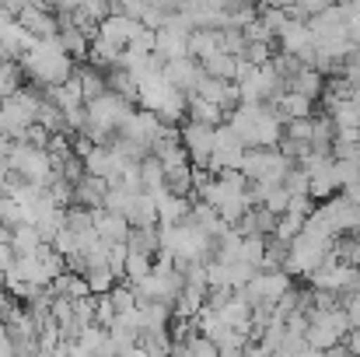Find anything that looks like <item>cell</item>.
<instances>
[{"label": "cell", "mask_w": 360, "mask_h": 357, "mask_svg": "<svg viewBox=\"0 0 360 357\" xmlns=\"http://www.w3.org/2000/svg\"><path fill=\"white\" fill-rule=\"evenodd\" d=\"M231 126L245 140V147H273L283 137V119L266 102H241L231 113Z\"/></svg>", "instance_id": "cell-1"}, {"label": "cell", "mask_w": 360, "mask_h": 357, "mask_svg": "<svg viewBox=\"0 0 360 357\" xmlns=\"http://www.w3.org/2000/svg\"><path fill=\"white\" fill-rule=\"evenodd\" d=\"M290 172V158L283 151H273V147H255V151H245V161H241V175L248 182H262V186H283Z\"/></svg>", "instance_id": "cell-2"}, {"label": "cell", "mask_w": 360, "mask_h": 357, "mask_svg": "<svg viewBox=\"0 0 360 357\" xmlns=\"http://www.w3.org/2000/svg\"><path fill=\"white\" fill-rule=\"evenodd\" d=\"M179 140H182V147L189 151L193 168H203V172H207V168H210V154H214V140H217V126L189 119V123L179 130Z\"/></svg>", "instance_id": "cell-3"}, {"label": "cell", "mask_w": 360, "mask_h": 357, "mask_svg": "<svg viewBox=\"0 0 360 357\" xmlns=\"http://www.w3.org/2000/svg\"><path fill=\"white\" fill-rule=\"evenodd\" d=\"M245 161V140L235 133V126H217L214 154H210V172H241Z\"/></svg>", "instance_id": "cell-4"}, {"label": "cell", "mask_w": 360, "mask_h": 357, "mask_svg": "<svg viewBox=\"0 0 360 357\" xmlns=\"http://www.w3.org/2000/svg\"><path fill=\"white\" fill-rule=\"evenodd\" d=\"M165 77H168L175 88H182V92H196V88H200V81L207 77V70H203V63H200V60L182 56V60L165 63Z\"/></svg>", "instance_id": "cell-5"}, {"label": "cell", "mask_w": 360, "mask_h": 357, "mask_svg": "<svg viewBox=\"0 0 360 357\" xmlns=\"http://www.w3.org/2000/svg\"><path fill=\"white\" fill-rule=\"evenodd\" d=\"M158 200V221L161 225H182L186 218H189V211H193V203H189V196H175V193H158L154 196Z\"/></svg>", "instance_id": "cell-6"}, {"label": "cell", "mask_w": 360, "mask_h": 357, "mask_svg": "<svg viewBox=\"0 0 360 357\" xmlns=\"http://www.w3.org/2000/svg\"><path fill=\"white\" fill-rule=\"evenodd\" d=\"M126 221H129V228H154V221H158V200L150 193H136L129 200Z\"/></svg>", "instance_id": "cell-7"}, {"label": "cell", "mask_w": 360, "mask_h": 357, "mask_svg": "<svg viewBox=\"0 0 360 357\" xmlns=\"http://www.w3.org/2000/svg\"><path fill=\"white\" fill-rule=\"evenodd\" d=\"M95 228H98V235L102 242H109V245H116V242H126L129 238V221L122 218V214H112V211H95Z\"/></svg>", "instance_id": "cell-8"}, {"label": "cell", "mask_w": 360, "mask_h": 357, "mask_svg": "<svg viewBox=\"0 0 360 357\" xmlns=\"http://www.w3.org/2000/svg\"><path fill=\"white\" fill-rule=\"evenodd\" d=\"M287 92H297V95H304V99H311V102H315V99L326 92V77H322V70H315V67H308V63H304V67H301V74L290 81V88H287Z\"/></svg>", "instance_id": "cell-9"}, {"label": "cell", "mask_w": 360, "mask_h": 357, "mask_svg": "<svg viewBox=\"0 0 360 357\" xmlns=\"http://www.w3.org/2000/svg\"><path fill=\"white\" fill-rule=\"evenodd\" d=\"M42 245H46V242L39 235V228H32V225H18V228L11 232V249H14L18 256H35Z\"/></svg>", "instance_id": "cell-10"}, {"label": "cell", "mask_w": 360, "mask_h": 357, "mask_svg": "<svg viewBox=\"0 0 360 357\" xmlns=\"http://www.w3.org/2000/svg\"><path fill=\"white\" fill-rule=\"evenodd\" d=\"M241 60L238 56H228V53H214L210 60H203V70L207 77H221V81H235L238 77Z\"/></svg>", "instance_id": "cell-11"}, {"label": "cell", "mask_w": 360, "mask_h": 357, "mask_svg": "<svg viewBox=\"0 0 360 357\" xmlns=\"http://www.w3.org/2000/svg\"><path fill=\"white\" fill-rule=\"evenodd\" d=\"M129 252H140V256H154L161 249V238L154 235V228H133L129 238H126Z\"/></svg>", "instance_id": "cell-12"}, {"label": "cell", "mask_w": 360, "mask_h": 357, "mask_svg": "<svg viewBox=\"0 0 360 357\" xmlns=\"http://www.w3.org/2000/svg\"><path fill=\"white\" fill-rule=\"evenodd\" d=\"M81 277L88 280V291H91V294H109V291H112V284H116L112 266H91V270H84Z\"/></svg>", "instance_id": "cell-13"}, {"label": "cell", "mask_w": 360, "mask_h": 357, "mask_svg": "<svg viewBox=\"0 0 360 357\" xmlns=\"http://www.w3.org/2000/svg\"><path fill=\"white\" fill-rule=\"evenodd\" d=\"M189 119L217 126V123L224 119V109H221V106H214V102H207V99H200V95H193V99H189Z\"/></svg>", "instance_id": "cell-14"}, {"label": "cell", "mask_w": 360, "mask_h": 357, "mask_svg": "<svg viewBox=\"0 0 360 357\" xmlns=\"http://www.w3.org/2000/svg\"><path fill=\"white\" fill-rule=\"evenodd\" d=\"M333 126L336 130H347V126H360V106L354 99H347V102H336L333 109Z\"/></svg>", "instance_id": "cell-15"}, {"label": "cell", "mask_w": 360, "mask_h": 357, "mask_svg": "<svg viewBox=\"0 0 360 357\" xmlns=\"http://www.w3.org/2000/svg\"><path fill=\"white\" fill-rule=\"evenodd\" d=\"M304 221H308V218H301V214L287 211V214H280V221H276V232H273V235L283 238V242H294V238L304 232Z\"/></svg>", "instance_id": "cell-16"}, {"label": "cell", "mask_w": 360, "mask_h": 357, "mask_svg": "<svg viewBox=\"0 0 360 357\" xmlns=\"http://www.w3.org/2000/svg\"><path fill=\"white\" fill-rule=\"evenodd\" d=\"M150 273H154L150 256H140V252H129V256H126V277H129V284H140V280L150 277Z\"/></svg>", "instance_id": "cell-17"}, {"label": "cell", "mask_w": 360, "mask_h": 357, "mask_svg": "<svg viewBox=\"0 0 360 357\" xmlns=\"http://www.w3.org/2000/svg\"><path fill=\"white\" fill-rule=\"evenodd\" d=\"M238 259L259 270V266H262V259H266V242H262V238H241Z\"/></svg>", "instance_id": "cell-18"}, {"label": "cell", "mask_w": 360, "mask_h": 357, "mask_svg": "<svg viewBox=\"0 0 360 357\" xmlns=\"http://www.w3.org/2000/svg\"><path fill=\"white\" fill-rule=\"evenodd\" d=\"M186 357H221V351H217L214 340H207V337L196 333V337L186 344Z\"/></svg>", "instance_id": "cell-19"}, {"label": "cell", "mask_w": 360, "mask_h": 357, "mask_svg": "<svg viewBox=\"0 0 360 357\" xmlns=\"http://www.w3.org/2000/svg\"><path fill=\"white\" fill-rule=\"evenodd\" d=\"M340 305L347 308V319H350V326H354V330H360V291L347 294V298H340Z\"/></svg>", "instance_id": "cell-20"}, {"label": "cell", "mask_w": 360, "mask_h": 357, "mask_svg": "<svg viewBox=\"0 0 360 357\" xmlns=\"http://www.w3.org/2000/svg\"><path fill=\"white\" fill-rule=\"evenodd\" d=\"M245 357H276V354H269L262 344H259V347H252V344H248V347H245Z\"/></svg>", "instance_id": "cell-21"}, {"label": "cell", "mask_w": 360, "mask_h": 357, "mask_svg": "<svg viewBox=\"0 0 360 357\" xmlns=\"http://www.w3.org/2000/svg\"><path fill=\"white\" fill-rule=\"evenodd\" d=\"M217 351H221V357H245V347H228V344H224V347H217Z\"/></svg>", "instance_id": "cell-22"}]
</instances>
